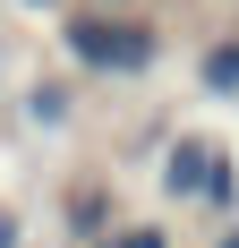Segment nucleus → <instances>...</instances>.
<instances>
[{"instance_id":"obj_8","label":"nucleus","mask_w":239,"mask_h":248,"mask_svg":"<svg viewBox=\"0 0 239 248\" xmlns=\"http://www.w3.org/2000/svg\"><path fill=\"white\" fill-rule=\"evenodd\" d=\"M214 248H239V231H222V240H214Z\"/></svg>"},{"instance_id":"obj_7","label":"nucleus","mask_w":239,"mask_h":248,"mask_svg":"<svg viewBox=\"0 0 239 248\" xmlns=\"http://www.w3.org/2000/svg\"><path fill=\"white\" fill-rule=\"evenodd\" d=\"M0 248H17V214H0Z\"/></svg>"},{"instance_id":"obj_1","label":"nucleus","mask_w":239,"mask_h":248,"mask_svg":"<svg viewBox=\"0 0 239 248\" xmlns=\"http://www.w3.org/2000/svg\"><path fill=\"white\" fill-rule=\"evenodd\" d=\"M163 197L205 205V214H239V163L205 137V128H188V137L163 146Z\"/></svg>"},{"instance_id":"obj_4","label":"nucleus","mask_w":239,"mask_h":248,"mask_svg":"<svg viewBox=\"0 0 239 248\" xmlns=\"http://www.w3.org/2000/svg\"><path fill=\"white\" fill-rule=\"evenodd\" d=\"M60 214H69V231H86V240H103V231H111V197H103V188H77Z\"/></svg>"},{"instance_id":"obj_9","label":"nucleus","mask_w":239,"mask_h":248,"mask_svg":"<svg viewBox=\"0 0 239 248\" xmlns=\"http://www.w3.org/2000/svg\"><path fill=\"white\" fill-rule=\"evenodd\" d=\"M26 9H51V0H26Z\"/></svg>"},{"instance_id":"obj_3","label":"nucleus","mask_w":239,"mask_h":248,"mask_svg":"<svg viewBox=\"0 0 239 248\" xmlns=\"http://www.w3.org/2000/svg\"><path fill=\"white\" fill-rule=\"evenodd\" d=\"M196 77H205V94H231V103H239V43H205Z\"/></svg>"},{"instance_id":"obj_6","label":"nucleus","mask_w":239,"mask_h":248,"mask_svg":"<svg viewBox=\"0 0 239 248\" xmlns=\"http://www.w3.org/2000/svg\"><path fill=\"white\" fill-rule=\"evenodd\" d=\"M26 111H34L43 128H60V120H69V86H34V103H26Z\"/></svg>"},{"instance_id":"obj_2","label":"nucleus","mask_w":239,"mask_h":248,"mask_svg":"<svg viewBox=\"0 0 239 248\" xmlns=\"http://www.w3.org/2000/svg\"><path fill=\"white\" fill-rule=\"evenodd\" d=\"M60 43H69V60H86V69H103V77H137V69H154V26H137V17L77 9V17L60 26Z\"/></svg>"},{"instance_id":"obj_5","label":"nucleus","mask_w":239,"mask_h":248,"mask_svg":"<svg viewBox=\"0 0 239 248\" xmlns=\"http://www.w3.org/2000/svg\"><path fill=\"white\" fill-rule=\"evenodd\" d=\"M94 248H171V231H154V223H128V231H103Z\"/></svg>"}]
</instances>
